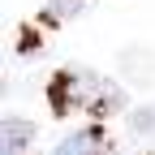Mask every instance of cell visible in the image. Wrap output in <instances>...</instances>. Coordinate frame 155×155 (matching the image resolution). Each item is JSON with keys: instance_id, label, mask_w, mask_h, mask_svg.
I'll list each match as a JSON object with an SVG mask.
<instances>
[{"instance_id": "6da1fadb", "label": "cell", "mask_w": 155, "mask_h": 155, "mask_svg": "<svg viewBox=\"0 0 155 155\" xmlns=\"http://www.w3.org/2000/svg\"><path fill=\"white\" fill-rule=\"evenodd\" d=\"M48 99H52V112L56 116H69V112H91V116H116L125 108V91L108 82V78L99 73H91L82 65H69L52 78V86H48Z\"/></svg>"}, {"instance_id": "7a4b0ae2", "label": "cell", "mask_w": 155, "mask_h": 155, "mask_svg": "<svg viewBox=\"0 0 155 155\" xmlns=\"http://www.w3.org/2000/svg\"><path fill=\"white\" fill-rule=\"evenodd\" d=\"M35 138H39L35 121H22V116L0 121V155H22L26 147H35Z\"/></svg>"}, {"instance_id": "3957f363", "label": "cell", "mask_w": 155, "mask_h": 155, "mask_svg": "<svg viewBox=\"0 0 155 155\" xmlns=\"http://www.w3.org/2000/svg\"><path fill=\"white\" fill-rule=\"evenodd\" d=\"M104 151H108V134L99 125L78 129V134H69V138L56 147V155H104Z\"/></svg>"}, {"instance_id": "277c9868", "label": "cell", "mask_w": 155, "mask_h": 155, "mask_svg": "<svg viewBox=\"0 0 155 155\" xmlns=\"http://www.w3.org/2000/svg\"><path fill=\"white\" fill-rule=\"evenodd\" d=\"M86 9V0H48V17L52 22H69V17H78Z\"/></svg>"}, {"instance_id": "5b68a950", "label": "cell", "mask_w": 155, "mask_h": 155, "mask_svg": "<svg viewBox=\"0 0 155 155\" xmlns=\"http://www.w3.org/2000/svg\"><path fill=\"white\" fill-rule=\"evenodd\" d=\"M43 48V35H39L35 26H22V39H17V52L22 56H30V52H39Z\"/></svg>"}, {"instance_id": "8992f818", "label": "cell", "mask_w": 155, "mask_h": 155, "mask_svg": "<svg viewBox=\"0 0 155 155\" xmlns=\"http://www.w3.org/2000/svg\"><path fill=\"white\" fill-rule=\"evenodd\" d=\"M151 125H155V116H151L147 108H142L138 116H134V134H151Z\"/></svg>"}, {"instance_id": "52a82bcc", "label": "cell", "mask_w": 155, "mask_h": 155, "mask_svg": "<svg viewBox=\"0 0 155 155\" xmlns=\"http://www.w3.org/2000/svg\"><path fill=\"white\" fill-rule=\"evenodd\" d=\"M104 155H112V151H104Z\"/></svg>"}]
</instances>
